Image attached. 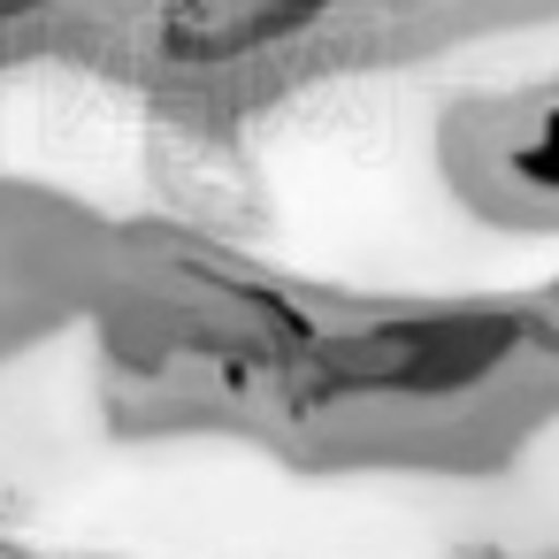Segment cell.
I'll return each mask as SVG.
<instances>
[]
</instances>
